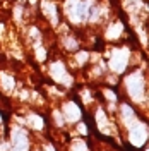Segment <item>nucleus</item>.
I'll use <instances>...</instances> for the list:
<instances>
[{
  "mask_svg": "<svg viewBox=\"0 0 149 151\" xmlns=\"http://www.w3.org/2000/svg\"><path fill=\"white\" fill-rule=\"evenodd\" d=\"M127 89H129V93H130V96L134 100H140V98H142V89H144V86H142V81L139 79V76H132L130 79H129Z\"/></svg>",
  "mask_w": 149,
  "mask_h": 151,
  "instance_id": "f257e3e1",
  "label": "nucleus"
},
{
  "mask_svg": "<svg viewBox=\"0 0 149 151\" xmlns=\"http://www.w3.org/2000/svg\"><path fill=\"white\" fill-rule=\"evenodd\" d=\"M146 137H148V134H146V129H144V125H140V124H135V127H132V129H130V141L134 142L135 146H140V144H144Z\"/></svg>",
  "mask_w": 149,
  "mask_h": 151,
  "instance_id": "f03ea898",
  "label": "nucleus"
},
{
  "mask_svg": "<svg viewBox=\"0 0 149 151\" xmlns=\"http://www.w3.org/2000/svg\"><path fill=\"white\" fill-rule=\"evenodd\" d=\"M12 144H14V151H26L28 150V137H26V134L22 131H16L14 132V141H12Z\"/></svg>",
  "mask_w": 149,
  "mask_h": 151,
  "instance_id": "7ed1b4c3",
  "label": "nucleus"
},
{
  "mask_svg": "<svg viewBox=\"0 0 149 151\" xmlns=\"http://www.w3.org/2000/svg\"><path fill=\"white\" fill-rule=\"evenodd\" d=\"M125 64H127L125 52H117V53L112 57V60H110L112 69H113V70H117V72H122V70L125 69Z\"/></svg>",
  "mask_w": 149,
  "mask_h": 151,
  "instance_id": "20e7f679",
  "label": "nucleus"
}]
</instances>
